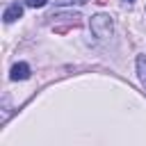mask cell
<instances>
[{"instance_id": "3", "label": "cell", "mask_w": 146, "mask_h": 146, "mask_svg": "<svg viewBox=\"0 0 146 146\" xmlns=\"http://www.w3.org/2000/svg\"><path fill=\"white\" fill-rule=\"evenodd\" d=\"M9 78H11V80H27V78H30V66H27L25 62L14 64V66H11V73H9Z\"/></svg>"}, {"instance_id": "2", "label": "cell", "mask_w": 146, "mask_h": 146, "mask_svg": "<svg viewBox=\"0 0 146 146\" xmlns=\"http://www.w3.org/2000/svg\"><path fill=\"white\" fill-rule=\"evenodd\" d=\"M21 16H23V5H18V2H11V5L5 9V14H2L5 23H14V21L21 18Z\"/></svg>"}, {"instance_id": "7", "label": "cell", "mask_w": 146, "mask_h": 146, "mask_svg": "<svg viewBox=\"0 0 146 146\" xmlns=\"http://www.w3.org/2000/svg\"><path fill=\"white\" fill-rule=\"evenodd\" d=\"M123 2H128V5H130V2H135V0H123Z\"/></svg>"}, {"instance_id": "5", "label": "cell", "mask_w": 146, "mask_h": 146, "mask_svg": "<svg viewBox=\"0 0 146 146\" xmlns=\"http://www.w3.org/2000/svg\"><path fill=\"white\" fill-rule=\"evenodd\" d=\"M46 2H48V0H25V5L32 7V9H36V7H46Z\"/></svg>"}, {"instance_id": "4", "label": "cell", "mask_w": 146, "mask_h": 146, "mask_svg": "<svg viewBox=\"0 0 146 146\" xmlns=\"http://www.w3.org/2000/svg\"><path fill=\"white\" fill-rule=\"evenodd\" d=\"M137 73H139V80H141V84L146 89V57L144 55L137 57Z\"/></svg>"}, {"instance_id": "1", "label": "cell", "mask_w": 146, "mask_h": 146, "mask_svg": "<svg viewBox=\"0 0 146 146\" xmlns=\"http://www.w3.org/2000/svg\"><path fill=\"white\" fill-rule=\"evenodd\" d=\"M89 27H91V32H94L96 39H107V36H112V30H114L112 18H110L107 14H96V16L91 18Z\"/></svg>"}, {"instance_id": "6", "label": "cell", "mask_w": 146, "mask_h": 146, "mask_svg": "<svg viewBox=\"0 0 146 146\" xmlns=\"http://www.w3.org/2000/svg\"><path fill=\"white\" fill-rule=\"evenodd\" d=\"M59 5H84L87 0H57Z\"/></svg>"}]
</instances>
